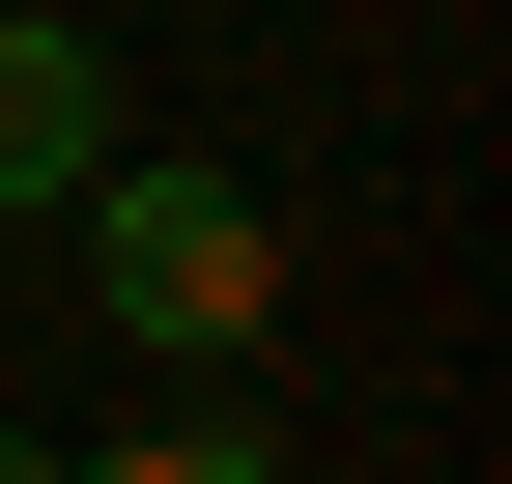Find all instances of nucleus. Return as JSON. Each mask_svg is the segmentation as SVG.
Listing matches in <instances>:
<instances>
[{"mask_svg":"<svg viewBox=\"0 0 512 484\" xmlns=\"http://www.w3.org/2000/svg\"><path fill=\"white\" fill-rule=\"evenodd\" d=\"M86 285H114L143 371H228V342L285 314V228H256L228 171H143V143H114V171H86Z\"/></svg>","mask_w":512,"mask_h":484,"instance_id":"nucleus-1","label":"nucleus"},{"mask_svg":"<svg viewBox=\"0 0 512 484\" xmlns=\"http://www.w3.org/2000/svg\"><path fill=\"white\" fill-rule=\"evenodd\" d=\"M86 171H114V57L57 29V0H0V228H57Z\"/></svg>","mask_w":512,"mask_h":484,"instance_id":"nucleus-2","label":"nucleus"},{"mask_svg":"<svg viewBox=\"0 0 512 484\" xmlns=\"http://www.w3.org/2000/svg\"><path fill=\"white\" fill-rule=\"evenodd\" d=\"M86 484H285V456H256L228 399H171V428H143V456H86Z\"/></svg>","mask_w":512,"mask_h":484,"instance_id":"nucleus-3","label":"nucleus"},{"mask_svg":"<svg viewBox=\"0 0 512 484\" xmlns=\"http://www.w3.org/2000/svg\"><path fill=\"white\" fill-rule=\"evenodd\" d=\"M0 484H86V456H57V428H0Z\"/></svg>","mask_w":512,"mask_h":484,"instance_id":"nucleus-4","label":"nucleus"}]
</instances>
